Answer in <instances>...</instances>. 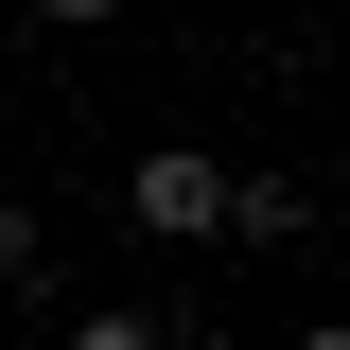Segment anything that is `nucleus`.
Listing matches in <instances>:
<instances>
[{"instance_id":"f257e3e1","label":"nucleus","mask_w":350,"mask_h":350,"mask_svg":"<svg viewBox=\"0 0 350 350\" xmlns=\"http://www.w3.org/2000/svg\"><path fill=\"white\" fill-rule=\"evenodd\" d=\"M123 211L158 228V245H211V228H228V158H211V140H140V158H123Z\"/></svg>"},{"instance_id":"f03ea898","label":"nucleus","mask_w":350,"mask_h":350,"mask_svg":"<svg viewBox=\"0 0 350 350\" xmlns=\"http://www.w3.org/2000/svg\"><path fill=\"white\" fill-rule=\"evenodd\" d=\"M228 228H245V245H298L315 193H298V175H228Z\"/></svg>"},{"instance_id":"7ed1b4c3","label":"nucleus","mask_w":350,"mask_h":350,"mask_svg":"<svg viewBox=\"0 0 350 350\" xmlns=\"http://www.w3.org/2000/svg\"><path fill=\"white\" fill-rule=\"evenodd\" d=\"M53 350H175V333H158V315H70Z\"/></svg>"},{"instance_id":"20e7f679","label":"nucleus","mask_w":350,"mask_h":350,"mask_svg":"<svg viewBox=\"0 0 350 350\" xmlns=\"http://www.w3.org/2000/svg\"><path fill=\"white\" fill-rule=\"evenodd\" d=\"M0 280H36V211H18V193H0Z\"/></svg>"},{"instance_id":"39448f33","label":"nucleus","mask_w":350,"mask_h":350,"mask_svg":"<svg viewBox=\"0 0 350 350\" xmlns=\"http://www.w3.org/2000/svg\"><path fill=\"white\" fill-rule=\"evenodd\" d=\"M298 350H350V315H315V333H298Z\"/></svg>"}]
</instances>
